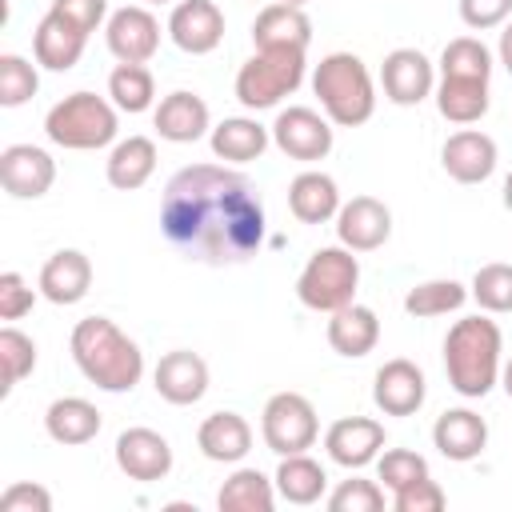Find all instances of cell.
<instances>
[{
    "label": "cell",
    "instance_id": "cell-1",
    "mask_svg": "<svg viewBox=\"0 0 512 512\" xmlns=\"http://www.w3.org/2000/svg\"><path fill=\"white\" fill-rule=\"evenodd\" d=\"M164 240L208 268L248 264L264 248V204L252 180L228 164H188L160 196Z\"/></svg>",
    "mask_w": 512,
    "mask_h": 512
},
{
    "label": "cell",
    "instance_id": "cell-2",
    "mask_svg": "<svg viewBox=\"0 0 512 512\" xmlns=\"http://www.w3.org/2000/svg\"><path fill=\"white\" fill-rule=\"evenodd\" d=\"M68 352L88 384L100 392H132L144 376V352L132 336H124L108 316H84L76 320L68 336Z\"/></svg>",
    "mask_w": 512,
    "mask_h": 512
},
{
    "label": "cell",
    "instance_id": "cell-3",
    "mask_svg": "<svg viewBox=\"0 0 512 512\" xmlns=\"http://www.w3.org/2000/svg\"><path fill=\"white\" fill-rule=\"evenodd\" d=\"M504 368V336L488 316H464L444 336V372L452 392L464 400H480L500 384Z\"/></svg>",
    "mask_w": 512,
    "mask_h": 512
},
{
    "label": "cell",
    "instance_id": "cell-4",
    "mask_svg": "<svg viewBox=\"0 0 512 512\" xmlns=\"http://www.w3.org/2000/svg\"><path fill=\"white\" fill-rule=\"evenodd\" d=\"M312 92L336 128H360L376 112V80L356 52H328L312 68Z\"/></svg>",
    "mask_w": 512,
    "mask_h": 512
},
{
    "label": "cell",
    "instance_id": "cell-5",
    "mask_svg": "<svg viewBox=\"0 0 512 512\" xmlns=\"http://www.w3.org/2000/svg\"><path fill=\"white\" fill-rule=\"evenodd\" d=\"M120 108L108 100V96H96V92H72L64 100H56L44 116V136L56 144V148H68V152H96V148H108L116 144V132H120Z\"/></svg>",
    "mask_w": 512,
    "mask_h": 512
},
{
    "label": "cell",
    "instance_id": "cell-6",
    "mask_svg": "<svg viewBox=\"0 0 512 512\" xmlns=\"http://www.w3.org/2000/svg\"><path fill=\"white\" fill-rule=\"evenodd\" d=\"M308 60L296 48H256L240 72H236V100L248 112L276 108L284 96H292L304 84Z\"/></svg>",
    "mask_w": 512,
    "mask_h": 512
},
{
    "label": "cell",
    "instance_id": "cell-7",
    "mask_svg": "<svg viewBox=\"0 0 512 512\" xmlns=\"http://www.w3.org/2000/svg\"><path fill=\"white\" fill-rule=\"evenodd\" d=\"M356 288H360V260L344 244L316 248L296 276V300L312 312H336L352 304Z\"/></svg>",
    "mask_w": 512,
    "mask_h": 512
},
{
    "label": "cell",
    "instance_id": "cell-8",
    "mask_svg": "<svg viewBox=\"0 0 512 512\" xmlns=\"http://www.w3.org/2000/svg\"><path fill=\"white\" fill-rule=\"evenodd\" d=\"M260 436L268 444V452L276 456H296L308 452L320 436V416L312 408L308 396L300 392H276L268 396L264 412H260Z\"/></svg>",
    "mask_w": 512,
    "mask_h": 512
},
{
    "label": "cell",
    "instance_id": "cell-9",
    "mask_svg": "<svg viewBox=\"0 0 512 512\" xmlns=\"http://www.w3.org/2000/svg\"><path fill=\"white\" fill-rule=\"evenodd\" d=\"M272 144L288 156V160H324L336 144V124L316 112V108H304V104H288L276 112L272 120Z\"/></svg>",
    "mask_w": 512,
    "mask_h": 512
},
{
    "label": "cell",
    "instance_id": "cell-10",
    "mask_svg": "<svg viewBox=\"0 0 512 512\" xmlns=\"http://www.w3.org/2000/svg\"><path fill=\"white\" fill-rule=\"evenodd\" d=\"M104 40L120 64H148L160 48V20L144 4H124L108 16Z\"/></svg>",
    "mask_w": 512,
    "mask_h": 512
},
{
    "label": "cell",
    "instance_id": "cell-11",
    "mask_svg": "<svg viewBox=\"0 0 512 512\" xmlns=\"http://www.w3.org/2000/svg\"><path fill=\"white\" fill-rule=\"evenodd\" d=\"M380 88L384 100L412 108L436 92V68L420 48H392L380 64Z\"/></svg>",
    "mask_w": 512,
    "mask_h": 512
},
{
    "label": "cell",
    "instance_id": "cell-12",
    "mask_svg": "<svg viewBox=\"0 0 512 512\" xmlns=\"http://www.w3.org/2000/svg\"><path fill=\"white\" fill-rule=\"evenodd\" d=\"M384 424L372 416H340L328 432H324V452L332 464L360 472L368 464H376V456L384 452Z\"/></svg>",
    "mask_w": 512,
    "mask_h": 512
},
{
    "label": "cell",
    "instance_id": "cell-13",
    "mask_svg": "<svg viewBox=\"0 0 512 512\" xmlns=\"http://www.w3.org/2000/svg\"><path fill=\"white\" fill-rule=\"evenodd\" d=\"M0 184L12 200H40L56 184L52 152H44L36 144H8L0 152Z\"/></svg>",
    "mask_w": 512,
    "mask_h": 512
},
{
    "label": "cell",
    "instance_id": "cell-14",
    "mask_svg": "<svg viewBox=\"0 0 512 512\" xmlns=\"http://www.w3.org/2000/svg\"><path fill=\"white\" fill-rule=\"evenodd\" d=\"M392 236V212L376 196H352L336 212V240L352 252H376Z\"/></svg>",
    "mask_w": 512,
    "mask_h": 512
},
{
    "label": "cell",
    "instance_id": "cell-15",
    "mask_svg": "<svg viewBox=\"0 0 512 512\" xmlns=\"http://www.w3.org/2000/svg\"><path fill=\"white\" fill-rule=\"evenodd\" d=\"M116 468L128 480L140 484H156L172 472V444L156 432V428H124L116 436Z\"/></svg>",
    "mask_w": 512,
    "mask_h": 512
},
{
    "label": "cell",
    "instance_id": "cell-16",
    "mask_svg": "<svg viewBox=\"0 0 512 512\" xmlns=\"http://www.w3.org/2000/svg\"><path fill=\"white\" fill-rule=\"evenodd\" d=\"M424 396H428V380H424V372H420L412 360H404V356L384 360V364L376 368V376H372V404H376L384 416H412V412H420Z\"/></svg>",
    "mask_w": 512,
    "mask_h": 512
},
{
    "label": "cell",
    "instance_id": "cell-17",
    "mask_svg": "<svg viewBox=\"0 0 512 512\" xmlns=\"http://www.w3.org/2000/svg\"><path fill=\"white\" fill-rule=\"evenodd\" d=\"M168 36L188 56H208L224 40V12L212 0H180L168 16Z\"/></svg>",
    "mask_w": 512,
    "mask_h": 512
},
{
    "label": "cell",
    "instance_id": "cell-18",
    "mask_svg": "<svg viewBox=\"0 0 512 512\" xmlns=\"http://www.w3.org/2000/svg\"><path fill=\"white\" fill-rule=\"evenodd\" d=\"M496 160H500L496 140L480 128H460L440 148V164L456 184H484L496 172Z\"/></svg>",
    "mask_w": 512,
    "mask_h": 512
},
{
    "label": "cell",
    "instance_id": "cell-19",
    "mask_svg": "<svg viewBox=\"0 0 512 512\" xmlns=\"http://www.w3.org/2000/svg\"><path fill=\"white\" fill-rule=\"evenodd\" d=\"M152 384H156L160 400L188 408V404L204 400V392H208V364H204V356H196L188 348L164 352L160 364L152 368Z\"/></svg>",
    "mask_w": 512,
    "mask_h": 512
},
{
    "label": "cell",
    "instance_id": "cell-20",
    "mask_svg": "<svg viewBox=\"0 0 512 512\" xmlns=\"http://www.w3.org/2000/svg\"><path fill=\"white\" fill-rule=\"evenodd\" d=\"M40 296L68 308V304H80L92 288V260L80 252V248H60L44 260L40 268V280H36Z\"/></svg>",
    "mask_w": 512,
    "mask_h": 512
},
{
    "label": "cell",
    "instance_id": "cell-21",
    "mask_svg": "<svg viewBox=\"0 0 512 512\" xmlns=\"http://www.w3.org/2000/svg\"><path fill=\"white\" fill-rule=\"evenodd\" d=\"M152 124H156L160 140H168V144H192L204 132H212V112H208L204 96L180 88V92H168L152 108Z\"/></svg>",
    "mask_w": 512,
    "mask_h": 512
},
{
    "label": "cell",
    "instance_id": "cell-22",
    "mask_svg": "<svg viewBox=\"0 0 512 512\" xmlns=\"http://www.w3.org/2000/svg\"><path fill=\"white\" fill-rule=\"evenodd\" d=\"M432 444H436V452L444 460L468 464V460H476L488 448V424L472 408H448L432 424Z\"/></svg>",
    "mask_w": 512,
    "mask_h": 512
},
{
    "label": "cell",
    "instance_id": "cell-23",
    "mask_svg": "<svg viewBox=\"0 0 512 512\" xmlns=\"http://www.w3.org/2000/svg\"><path fill=\"white\" fill-rule=\"evenodd\" d=\"M252 44L256 48H296V52H308L312 44V20L304 8L296 4H268L256 12L252 20Z\"/></svg>",
    "mask_w": 512,
    "mask_h": 512
},
{
    "label": "cell",
    "instance_id": "cell-24",
    "mask_svg": "<svg viewBox=\"0 0 512 512\" xmlns=\"http://www.w3.org/2000/svg\"><path fill=\"white\" fill-rule=\"evenodd\" d=\"M196 448L212 464H240L252 452V424L240 412H212L196 428Z\"/></svg>",
    "mask_w": 512,
    "mask_h": 512
},
{
    "label": "cell",
    "instance_id": "cell-25",
    "mask_svg": "<svg viewBox=\"0 0 512 512\" xmlns=\"http://www.w3.org/2000/svg\"><path fill=\"white\" fill-rule=\"evenodd\" d=\"M84 44H88V36H84L76 24H68L64 16H56V12H44V20H40L36 32H32V56H36V64H44L48 72H68V68H76L80 56H84Z\"/></svg>",
    "mask_w": 512,
    "mask_h": 512
},
{
    "label": "cell",
    "instance_id": "cell-26",
    "mask_svg": "<svg viewBox=\"0 0 512 512\" xmlns=\"http://www.w3.org/2000/svg\"><path fill=\"white\" fill-rule=\"evenodd\" d=\"M380 340V316L368 308V304H344L336 312H328V344L336 356H348V360H360L376 348Z\"/></svg>",
    "mask_w": 512,
    "mask_h": 512
},
{
    "label": "cell",
    "instance_id": "cell-27",
    "mask_svg": "<svg viewBox=\"0 0 512 512\" xmlns=\"http://www.w3.org/2000/svg\"><path fill=\"white\" fill-rule=\"evenodd\" d=\"M208 144H212V156L224 164H252L272 144V128H264L252 116H228L208 132Z\"/></svg>",
    "mask_w": 512,
    "mask_h": 512
},
{
    "label": "cell",
    "instance_id": "cell-28",
    "mask_svg": "<svg viewBox=\"0 0 512 512\" xmlns=\"http://www.w3.org/2000/svg\"><path fill=\"white\" fill-rule=\"evenodd\" d=\"M340 204L344 200H340L336 180L320 168H308V172L292 176V184H288V208L300 224H328V220H336Z\"/></svg>",
    "mask_w": 512,
    "mask_h": 512
},
{
    "label": "cell",
    "instance_id": "cell-29",
    "mask_svg": "<svg viewBox=\"0 0 512 512\" xmlns=\"http://www.w3.org/2000/svg\"><path fill=\"white\" fill-rule=\"evenodd\" d=\"M152 172H156V140H148V136H124V140H116L112 152H108V160H104V176L120 192L144 188L152 180Z\"/></svg>",
    "mask_w": 512,
    "mask_h": 512
},
{
    "label": "cell",
    "instance_id": "cell-30",
    "mask_svg": "<svg viewBox=\"0 0 512 512\" xmlns=\"http://www.w3.org/2000/svg\"><path fill=\"white\" fill-rule=\"evenodd\" d=\"M44 432L56 444H64V448H80V444L96 440V432H100V408L92 400H84V396H60L44 412Z\"/></svg>",
    "mask_w": 512,
    "mask_h": 512
},
{
    "label": "cell",
    "instance_id": "cell-31",
    "mask_svg": "<svg viewBox=\"0 0 512 512\" xmlns=\"http://www.w3.org/2000/svg\"><path fill=\"white\" fill-rule=\"evenodd\" d=\"M432 96H436V112L448 124H476L492 104L488 80H472V76H440Z\"/></svg>",
    "mask_w": 512,
    "mask_h": 512
},
{
    "label": "cell",
    "instance_id": "cell-32",
    "mask_svg": "<svg viewBox=\"0 0 512 512\" xmlns=\"http://www.w3.org/2000/svg\"><path fill=\"white\" fill-rule=\"evenodd\" d=\"M276 492L280 500L288 504H316L324 492H328V472L320 460H312L308 452H296V456H280V468H276Z\"/></svg>",
    "mask_w": 512,
    "mask_h": 512
},
{
    "label": "cell",
    "instance_id": "cell-33",
    "mask_svg": "<svg viewBox=\"0 0 512 512\" xmlns=\"http://www.w3.org/2000/svg\"><path fill=\"white\" fill-rule=\"evenodd\" d=\"M276 480H268L260 468H236L220 492H216V504L220 512H272L276 508Z\"/></svg>",
    "mask_w": 512,
    "mask_h": 512
},
{
    "label": "cell",
    "instance_id": "cell-34",
    "mask_svg": "<svg viewBox=\"0 0 512 512\" xmlns=\"http://www.w3.org/2000/svg\"><path fill=\"white\" fill-rule=\"evenodd\" d=\"M468 300V288L460 280H420L408 288L404 296V312L416 316V320H436V316H448V312H460Z\"/></svg>",
    "mask_w": 512,
    "mask_h": 512
},
{
    "label": "cell",
    "instance_id": "cell-35",
    "mask_svg": "<svg viewBox=\"0 0 512 512\" xmlns=\"http://www.w3.org/2000/svg\"><path fill=\"white\" fill-rule=\"evenodd\" d=\"M108 100L120 112H128V116L148 112L156 104V80H152V72L144 64H116L112 76H108Z\"/></svg>",
    "mask_w": 512,
    "mask_h": 512
},
{
    "label": "cell",
    "instance_id": "cell-36",
    "mask_svg": "<svg viewBox=\"0 0 512 512\" xmlns=\"http://www.w3.org/2000/svg\"><path fill=\"white\" fill-rule=\"evenodd\" d=\"M32 372H36V340H32L28 332L4 324V328H0V376H4L0 392L8 396V392H12L24 376H32Z\"/></svg>",
    "mask_w": 512,
    "mask_h": 512
},
{
    "label": "cell",
    "instance_id": "cell-37",
    "mask_svg": "<svg viewBox=\"0 0 512 512\" xmlns=\"http://www.w3.org/2000/svg\"><path fill=\"white\" fill-rule=\"evenodd\" d=\"M468 296L480 304V312L488 316H504L512 312V264H480L472 284H468Z\"/></svg>",
    "mask_w": 512,
    "mask_h": 512
},
{
    "label": "cell",
    "instance_id": "cell-38",
    "mask_svg": "<svg viewBox=\"0 0 512 512\" xmlns=\"http://www.w3.org/2000/svg\"><path fill=\"white\" fill-rule=\"evenodd\" d=\"M440 76H472V80H488L492 76V52L484 40L476 36H456L444 44L440 52Z\"/></svg>",
    "mask_w": 512,
    "mask_h": 512
},
{
    "label": "cell",
    "instance_id": "cell-39",
    "mask_svg": "<svg viewBox=\"0 0 512 512\" xmlns=\"http://www.w3.org/2000/svg\"><path fill=\"white\" fill-rule=\"evenodd\" d=\"M40 88V76H36V64L16 56V52H4L0 56V104L4 108H20L36 96Z\"/></svg>",
    "mask_w": 512,
    "mask_h": 512
},
{
    "label": "cell",
    "instance_id": "cell-40",
    "mask_svg": "<svg viewBox=\"0 0 512 512\" xmlns=\"http://www.w3.org/2000/svg\"><path fill=\"white\" fill-rule=\"evenodd\" d=\"M424 476H428V460L420 452H412V448H388V452L376 456V480L388 492H400V488H408V484H416Z\"/></svg>",
    "mask_w": 512,
    "mask_h": 512
},
{
    "label": "cell",
    "instance_id": "cell-41",
    "mask_svg": "<svg viewBox=\"0 0 512 512\" xmlns=\"http://www.w3.org/2000/svg\"><path fill=\"white\" fill-rule=\"evenodd\" d=\"M328 508L332 512H380L384 508V488L376 480H364V476L340 480L328 492Z\"/></svg>",
    "mask_w": 512,
    "mask_h": 512
},
{
    "label": "cell",
    "instance_id": "cell-42",
    "mask_svg": "<svg viewBox=\"0 0 512 512\" xmlns=\"http://www.w3.org/2000/svg\"><path fill=\"white\" fill-rule=\"evenodd\" d=\"M36 292L40 288H32L16 268H8V272H0V320H20V316H28L32 312V304H36Z\"/></svg>",
    "mask_w": 512,
    "mask_h": 512
},
{
    "label": "cell",
    "instance_id": "cell-43",
    "mask_svg": "<svg viewBox=\"0 0 512 512\" xmlns=\"http://www.w3.org/2000/svg\"><path fill=\"white\" fill-rule=\"evenodd\" d=\"M48 12L64 16V20L76 24L84 36H92L100 24H108V0H52Z\"/></svg>",
    "mask_w": 512,
    "mask_h": 512
},
{
    "label": "cell",
    "instance_id": "cell-44",
    "mask_svg": "<svg viewBox=\"0 0 512 512\" xmlns=\"http://www.w3.org/2000/svg\"><path fill=\"white\" fill-rule=\"evenodd\" d=\"M0 512H52V492L32 480H16L0 492Z\"/></svg>",
    "mask_w": 512,
    "mask_h": 512
},
{
    "label": "cell",
    "instance_id": "cell-45",
    "mask_svg": "<svg viewBox=\"0 0 512 512\" xmlns=\"http://www.w3.org/2000/svg\"><path fill=\"white\" fill-rule=\"evenodd\" d=\"M392 508L396 512H440L444 508V488L432 476H424V480L392 492Z\"/></svg>",
    "mask_w": 512,
    "mask_h": 512
},
{
    "label": "cell",
    "instance_id": "cell-46",
    "mask_svg": "<svg viewBox=\"0 0 512 512\" xmlns=\"http://www.w3.org/2000/svg\"><path fill=\"white\" fill-rule=\"evenodd\" d=\"M508 16H512V0H460V20L472 32L500 28V24H508Z\"/></svg>",
    "mask_w": 512,
    "mask_h": 512
},
{
    "label": "cell",
    "instance_id": "cell-47",
    "mask_svg": "<svg viewBox=\"0 0 512 512\" xmlns=\"http://www.w3.org/2000/svg\"><path fill=\"white\" fill-rule=\"evenodd\" d=\"M496 56H500V64L512 72V20L504 24V32H500V44H496Z\"/></svg>",
    "mask_w": 512,
    "mask_h": 512
},
{
    "label": "cell",
    "instance_id": "cell-48",
    "mask_svg": "<svg viewBox=\"0 0 512 512\" xmlns=\"http://www.w3.org/2000/svg\"><path fill=\"white\" fill-rule=\"evenodd\" d=\"M500 388L508 392V400H512V356L504 360V368H500Z\"/></svg>",
    "mask_w": 512,
    "mask_h": 512
},
{
    "label": "cell",
    "instance_id": "cell-49",
    "mask_svg": "<svg viewBox=\"0 0 512 512\" xmlns=\"http://www.w3.org/2000/svg\"><path fill=\"white\" fill-rule=\"evenodd\" d=\"M504 208H508V212H512V172H508V176H504Z\"/></svg>",
    "mask_w": 512,
    "mask_h": 512
},
{
    "label": "cell",
    "instance_id": "cell-50",
    "mask_svg": "<svg viewBox=\"0 0 512 512\" xmlns=\"http://www.w3.org/2000/svg\"><path fill=\"white\" fill-rule=\"evenodd\" d=\"M284 4H296V8H304V4H312V0H284Z\"/></svg>",
    "mask_w": 512,
    "mask_h": 512
},
{
    "label": "cell",
    "instance_id": "cell-51",
    "mask_svg": "<svg viewBox=\"0 0 512 512\" xmlns=\"http://www.w3.org/2000/svg\"><path fill=\"white\" fill-rule=\"evenodd\" d=\"M144 4H168V0H144Z\"/></svg>",
    "mask_w": 512,
    "mask_h": 512
}]
</instances>
